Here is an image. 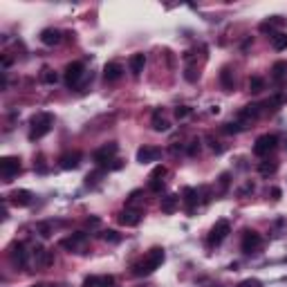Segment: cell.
<instances>
[{
	"instance_id": "cell-1",
	"label": "cell",
	"mask_w": 287,
	"mask_h": 287,
	"mask_svg": "<svg viewBox=\"0 0 287 287\" xmlns=\"http://www.w3.org/2000/svg\"><path fill=\"white\" fill-rule=\"evenodd\" d=\"M164 258H166L164 249H162V247H153L148 254L144 256V258H139V261L133 265V274L135 276H148V274H153L155 269H160Z\"/></svg>"
},
{
	"instance_id": "cell-2",
	"label": "cell",
	"mask_w": 287,
	"mask_h": 287,
	"mask_svg": "<svg viewBox=\"0 0 287 287\" xmlns=\"http://www.w3.org/2000/svg\"><path fill=\"white\" fill-rule=\"evenodd\" d=\"M52 126H54L52 112H36V115L29 119V139H32V142L43 139L49 130H52Z\"/></svg>"
},
{
	"instance_id": "cell-3",
	"label": "cell",
	"mask_w": 287,
	"mask_h": 287,
	"mask_svg": "<svg viewBox=\"0 0 287 287\" xmlns=\"http://www.w3.org/2000/svg\"><path fill=\"white\" fill-rule=\"evenodd\" d=\"M229 234H231V224H229V220H218V222L211 227V234H209V247L222 245Z\"/></svg>"
},
{
	"instance_id": "cell-4",
	"label": "cell",
	"mask_w": 287,
	"mask_h": 287,
	"mask_svg": "<svg viewBox=\"0 0 287 287\" xmlns=\"http://www.w3.org/2000/svg\"><path fill=\"white\" fill-rule=\"evenodd\" d=\"M83 74H85V68L81 61H74V63L65 65V83H68V88H79Z\"/></svg>"
},
{
	"instance_id": "cell-5",
	"label": "cell",
	"mask_w": 287,
	"mask_h": 287,
	"mask_svg": "<svg viewBox=\"0 0 287 287\" xmlns=\"http://www.w3.org/2000/svg\"><path fill=\"white\" fill-rule=\"evenodd\" d=\"M90 242V238H88V234H83V231H79V234H72L70 238H63L61 240V247L68 251H76V254H81V251L85 249V245Z\"/></svg>"
},
{
	"instance_id": "cell-6",
	"label": "cell",
	"mask_w": 287,
	"mask_h": 287,
	"mask_svg": "<svg viewBox=\"0 0 287 287\" xmlns=\"http://www.w3.org/2000/svg\"><path fill=\"white\" fill-rule=\"evenodd\" d=\"M276 144H278L276 135H263V137H258L256 139V144H254V155H258V157H267L271 150L276 148Z\"/></svg>"
},
{
	"instance_id": "cell-7",
	"label": "cell",
	"mask_w": 287,
	"mask_h": 287,
	"mask_svg": "<svg viewBox=\"0 0 287 287\" xmlns=\"http://www.w3.org/2000/svg\"><path fill=\"white\" fill-rule=\"evenodd\" d=\"M117 150H119L117 142L103 144L101 148H96V150H95V155H92V160H95L99 166H108V162H112V157L117 155Z\"/></svg>"
},
{
	"instance_id": "cell-8",
	"label": "cell",
	"mask_w": 287,
	"mask_h": 287,
	"mask_svg": "<svg viewBox=\"0 0 287 287\" xmlns=\"http://www.w3.org/2000/svg\"><path fill=\"white\" fill-rule=\"evenodd\" d=\"M18 173H21V162H18V157H2V160H0V175H2L5 182H11Z\"/></svg>"
},
{
	"instance_id": "cell-9",
	"label": "cell",
	"mask_w": 287,
	"mask_h": 287,
	"mask_svg": "<svg viewBox=\"0 0 287 287\" xmlns=\"http://www.w3.org/2000/svg\"><path fill=\"white\" fill-rule=\"evenodd\" d=\"M142 215H144V209H123L121 213L117 215L119 224H123V227H137L139 222H142Z\"/></svg>"
},
{
	"instance_id": "cell-10",
	"label": "cell",
	"mask_w": 287,
	"mask_h": 287,
	"mask_svg": "<svg viewBox=\"0 0 287 287\" xmlns=\"http://www.w3.org/2000/svg\"><path fill=\"white\" fill-rule=\"evenodd\" d=\"M9 263L14 267H18V269H23V267L27 265V251H25V245H23V242H14V245L9 247Z\"/></svg>"
},
{
	"instance_id": "cell-11",
	"label": "cell",
	"mask_w": 287,
	"mask_h": 287,
	"mask_svg": "<svg viewBox=\"0 0 287 287\" xmlns=\"http://www.w3.org/2000/svg\"><path fill=\"white\" fill-rule=\"evenodd\" d=\"M7 200H9L14 207H29L34 195H32V191H27V189H16V191H11L9 195H7Z\"/></svg>"
},
{
	"instance_id": "cell-12",
	"label": "cell",
	"mask_w": 287,
	"mask_h": 287,
	"mask_svg": "<svg viewBox=\"0 0 287 287\" xmlns=\"http://www.w3.org/2000/svg\"><path fill=\"white\" fill-rule=\"evenodd\" d=\"M160 157H162V148H157V146H142L137 150L139 164H150V162H157Z\"/></svg>"
},
{
	"instance_id": "cell-13",
	"label": "cell",
	"mask_w": 287,
	"mask_h": 287,
	"mask_svg": "<svg viewBox=\"0 0 287 287\" xmlns=\"http://www.w3.org/2000/svg\"><path fill=\"white\" fill-rule=\"evenodd\" d=\"M121 76H123L121 63H117V61H110V63L103 65V81H106V83H117Z\"/></svg>"
},
{
	"instance_id": "cell-14",
	"label": "cell",
	"mask_w": 287,
	"mask_h": 287,
	"mask_svg": "<svg viewBox=\"0 0 287 287\" xmlns=\"http://www.w3.org/2000/svg\"><path fill=\"white\" fill-rule=\"evenodd\" d=\"M261 245H263L261 234H256V231H245V236H242V251H245V254H251V251L261 249Z\"/></svg>"
},
{
	"instance_id": "cell-15",
	"label": "cell",
	"mask_w": 287,
	"mask_h": 287,
	"mask_svg": "<svg viewBox=\"0 0 287 287\" xmlns=\"http://www.w3.org/2000/svg\"><path fill=\"white\" fill-rule=\"evenodd\" d=\"M261 117V106H256V103H251V106H245L242 110H240L238 119H240V126L247 128V123L256 121V119Z\"/></svg>"
},
{
	"instance_id": "cell-16",
	"label": "cell",
	"mask_w": 287,
	"mask_h": 287,
	"mask_svg": "<svg viewBox=\"0 0 287 287\" xmlns=\"http://www.w3.org/2000/svg\"><path fill=\"white\" fill-rule=\"evenodd\" d=\"M61 41H63V36H61V32L59 29H54V27H48V29H43L41 32V43L43 45L54 48V45H59Z\"/></svg>"
},
{
	"instance_id": "cell-17",
	"label": "cell",
	"mask_w": 287,
	"mask_h": 287,
	"mask_svg": "<svg viewBox=\"0 0 287 287\" xmlns=\"http://www.w3.org/2000/svg\"><path fill=\"white\" fill-rule=\"evenodd\" d=\"M81 164V153H65V155H61L59 157V166L63 170H72V168H76V166Z\"/></svg>"
},
{
	"instance_id": "cell-18",
	"label": "cell",
	"mask_w": 287,
	"mask_h": 287,
	"mask_svg": "<svg viewBox=\"0 0 287 287\" xmlns=\"http://www.w3.org/2000/svg\"><path fill=\"white\" fill-rule=\"evenodd\" d=\"M83 287H117L112 276H88L83 281Z\"/></svg>"
},
{
	"instance_id": "cell-19",
	"label": "cell",
	"mask_w": 287,
	"mask_h": 287,
	"mask_svg": "<svg viewBox=\"0 0 287 287\" xmlns=\"http://www.w3.org/2000/svg\"><path fill=\"white\" fill-rule=\"evenodd\" d=\"M177 207H180V195L170 193V195L162 197V204H160L162 213H175V211H177Z\"/></svg>"
},
{
	"instance_id": "cell-20",
	"label": "cell",
	"mask_w": 287,
	"mask_h": 287,
	"mask_svg": "<svg viewBox=\"0 0 287 287\" xmlns=\"http://www.w3.org/2000/svg\"><path fill=\"white\" fill-rule=\"evenodd\" d=\"M144 68H146V56L144 54H133L130 56V72H133V76L142 74Z\"/></svg>"
},
{
	"instance_id": "cell-21",
	"label": "cell",
	"mask_w": 287,
	"mask_h": 287,
	"mask_svg": "<svg viewBox=\"0 0 287 287\" xmlns=\"http://www.w3.org/2000/svg\"><path fill=\"white\" fill-rule=\"evenodd\" d=\"M197 197H200V193H197V189H191V186H186L184 191H182V200L186 202V207H189V211H193V207L197 204Z\"/></svg>"
},
{
	"instance_id": "cell-22",
	"label": "cell",
	"mask_w": 287,
	"mask_h": 287,
	"mask_svg": "<svg viewBox=\"0 0 287 287\" xmlns=\"http://www.w3.org/2000/svg\"><path fill=\"white\" fill-rule=\"evenodd\" d=\"M285 25V18H281V16H271L269 21H265V23H261V32L263 34H271L276 27H283Z\"/></svg>"
},
{
	"instance_id": "cell-23",
	"label": "cell",
	"mask_w": 287,
	"mask_h": 287,
	"mask_svg": "<svg viewBox=\"0 0 287 287\" xmlns=\"http://www.w3.org/2000/svg\"><path fill=\"white\" fill-rule=\"evenodd\" d=\"M220 83H222V88L227 92L234 90L236 79H234V72H231V68H222V72H220Z\"/></svg>"
},
{
	"instance_id": "cell-24",
	"label": "cell",
	"mask_w": 287,
	"mask_h": 287,
	"mask_svg": "<svg viewBox=\"0 0 287 287\" xmlns=\"http://www.w3.org/2000/svg\"><path fill=\"white\" fill-rule=\"evenodd\" d=\"M150 123H153V130H157V133H166V130H168L170 128V123L166 121V117L164 115H162L160 110L155 112L153 115V119H150Z\"/></svg>"
},
{
	"instance_id": "cell-25",
	"label": "cell",
	"mask_w": 287,
	"mask_h": 287,
	"mask_svg": "<svg viewBox=\"0 0 287 287\" xmlns=\"http://www.w3.org/2000/svg\"><path fill=\"white\" fill-rule=\"evenodd\" d=\"M271 76H274V81H276V83H281V81L285 79V76H287V63H285V61L274 63V68H271Z\"/></svg>"
},
{
	"instance_id": "cell-26",
	"label": "cell",
	"mask_w": 287,
	"mask_h": 287,
	"mask_svg": "<svg viewBox=\"0 0 287 287\" xmlns=\"http://www.w3.org/2000/svg\"><path fill=\"white\" fill-rule=\"evenodd\" d=\"M271 48L276 49V52H283V49L287 48V34H283V32L274 34V36H271Z\"/></svg>"
},
{
	"instance_id": "cell-27",
	"label": "cell",
	"mask_w": 287,
	"mask_h": 287,
	"mask_svg": "<svg viewBox=\"0 0 287 287\" xmlns=\"http://www.w3.org/2000/svg\"><path fill=\"white\" fill-rule=\"evenodd\" d=\"M276 168H278V164L276 162H263L261 166H258V170H261V175H271V173H276Z\"/></svg>"
},
{
	"instance_id": "cell-28",
	"label": "cell",
	"mask_w": 287,
	"mask_h": 287,
	"mask_svg": "<svg viewBox=\"0 0 287 287\" xmlns=\"http://www.w3.org/2000/svg\"><path fill=\"white\" fill-rule=\"evenodd\" d=\"M41 79L45 81V83H48V85H54V83H56V81H59V74H56L54 70L45 68V70H43V74H41Z\"/></svg>"
},
{
	"instance_id": "cell-29",
	"label": "cell",
	"mask_w": 287,
	"mask_h": 287,
	"mask_svg": "<svg viewBox=\"0 0 287 287\" xmlns=\"http://www.w3.org/2000/svg\"><path fill=\"white\" fill-rule=\"evenodd\" d=\"M249 90L251 92H263L265 90V79H261V76H251L249 79Z\"/></svg>"
},
{
	"instance_id": "cell-30",
	"label": "cell",
	"mask_w": 287,
	"mask_h": 287,
	"mask_svg": "<svg viewBox=\"0 0 287 287\" xmlns=\"http://www.w3.org/2000/svg\"><path fill=\"white\" fill-rule=\"evenodd\" d=\"M101 238L106 240V242H112V245H117L119 240H121V236H119L117 231H112V229H106V231L101 234Z\"/></svg>"
},
{
	"instance_id": "cell-31",
	"label": "cell",
	"mask_w": 287,
	"mask_h": 287,
	"mask_svg": "<svg viewBox=\"0 0 287 287\" xmlns=\"http://www.w3.org/2000/svg\"><path fill=\"white\" fill-rule=\"evenodd\" d=\"M166 173H168V170H166V166H155V170L150 173V180H164Z\"/></svg>"
},
{
	"instance_id": "cell-32",
	"label": "cell",
	"mask_w": 287,
	"mask_h": 287,
	"mask_svg": "<svg viewBox=\"0 0 287 287\" xmlns=\"http://www.w3.org/2000/svg\"><path fill=\"white\" fill-rule=\"evenodd\" d=\"M148 189L153 193H162V191H164V180H150L148 182Z\"/></svg>"
},
{
	"instance_id": "cell-33",
	"label": "cell",
	"mask_w": 287,
	"mask_h": 287,
	"mask_svg": "<svg viewBox=\"0 0 287 287\" xmlns=\"http://www.w3.org/2000/svg\"><path fill=\"white\" fill-rule=\"evenodd\" d=\"M200 148H202V146H200V139H193V142L189 144V148H186V153L191 155V157H195V155L200 153Z\"/></svg>"
},
{
	"instance_id": "cell-34",
	"label": "cell",
	"mask_w": 287,
	"mask_h": 287,
	"mask_svg": "<svg viewBox=\"0 0 287 287\" xmlns=\"http://www.w3.org/2000/svg\"><path fill=\"white\" fill-rule=\"evenodd\" d=\"M227 189H229V173H222L220 175V195L227 193Z\"/></svg>"
},
{
	"instance_id": "cell-35",
	"label": "cell",
	"mask_w": 287,
	"mask_h": 287,
	"mask_svg": "<svg viewBox=\"0 0 287 287\" xmlns=\"http://www.w3.org/2000/svg\"><path fill=\"white\" fill-rule=\"evenodd\" d=\"M36 229L41 231V236H43V238H48V236H52V227H49L48 222H41Z\"/></svg>"
},
{
	"instance_id": "cell-36",
	"label": "cell",
	"mask_w": 287,
	"mask_h": 287,
	"mask_svg": "<svg viewBox=\"0 0 287 287\" xmlns=\"http://www.w3.org/2000/svg\"><path fill=\"white\" fill-rule=\"evenodd\" d=\"M238 287H263V283L258 281V278H247V281H242Z\"/></svg>"
},
{
	"instance_id": "cell-37",
	"label": "cell",
	"mask_w": 287,
	"mask_h": 287,
	"mask_svg": "<svg viewBox=\"0 0 287 287\" xmlns=\"http://www.w3.org/2000/svg\"><path fill=\"white\" fill-rule=\"evenodd\" d=\"M240 130H242V126H240V123H227V126H224V133L227 135H231V133H240Z\"/></svg>"
},
{
	"instance_id": "cell-38",
	"label": "cell",
	"mask_w": 287,
	"mask_h": 287,
	"mask_svg": "<svg viewBox=\"0 0 287 287\" xmlns=\"http://www.w3.org/2000/svg\"><path fill=\"white\" fill-rule=\"evenodd\" d=\"M189 115H191V110H189L186 106H180V108L175 110V117H177V119H186Z\"/></svg>"
},
{
	"instance_id": "cell-39",
	"label": "cell",
	"mask_w": 287,
	"mask_h": 287,
	"mask_svg": "<svg viewBox=\"0 0 287 287\" xmlns=\"http://www.w3.org/2000/svg\"><path fill=\"white\" fill-rule=\"evenodd\" d=\"M254 189H256V186H254V182H247V184H245V186H242V189L238 191V195H247V193H254Z\"/></svg>"
},
{
	"instance_id": "cell-40",
	"label": "cell",
	"mask_w": 287,
	"mask_h": 287,
	"mask_svg": "<svg viewBox=\"0 0 287 287\" xmlns=\"http://www.w3.org/2000/svg\"><path fill=\"white\" fill-rule=\"evenodd\" d=\"M207 139H209V144H211V148H213V150H215V153H222V150H224V148H222V146H220V144H218V142H215V139H213V137H211V135H209V137H207Z\"/></svg>"
},
{
	"instance_id": "cell-41",
	"label": "cell",
	"mask_w": 287,
	"mask_h": 287,
	"mask_svg": "<svg viewBox=\"0 0 287 287\" xmlns=\"http://www.w3.org/2000/svg\"><path fill=\"white\" fill-rule=\"evenodd\" d=\"M85 224H88V227H99V224H101V220H99V218H88V220H85Z\"/></svg>"
},
{
	"instance_id": "cell-42",
	"label": "cell",
	"mask_w": 287,
	"mask_h": 287,
	"mask_svg": "<svg viewBox=\"0 0 287 287\" xmlns=\"http://www.w3.org/2000/svg\"><path fill=\"white\" fill-rule=\"evenodd\" d=\"M271 195H274V200H281V189H276V186H274V189H271Z\"/></svg>"
},
{
	"instance_id": "cell-43",
	"label": "cell",
	"mask_w": 287,
	"mask_h": 287,
	"mask_svg": "<svg viewBox=\"0 0 287 287\" xmlns=\"http://www.w3.org/2000/svg\"><path fill=\"white\" fill-rule=\"evenodd\" d=\"M32 287H56V285H32Z\"/></svg>"
}]
</instances>
